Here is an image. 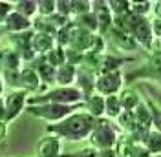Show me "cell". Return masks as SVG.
<instances>
[{
  "instance_id": "obj_20",
  "label": "cell",
  "mask_w": 161,
  "mask_h": 157,
  "mask_svg": "<svg viewBox=\"0 0 161 157\" xmlns=\"http://www.w3.org/2000/svg\"><path fill=\"white\" fill-rule=\"evenodd\" d=\"M15 6V11L28 17V19H33L35 15H39V4L37 2H31V0H20V2H13Z\"/></svg>"
},
{
  "instance_id": "obj_27",
  "label": "cell",
  "mask_w": 161,
  "mask_h": 157,
  "mask_svg": "<svg viewBox=\"0 0 161 157\" xmlns=\"http://www.w3.org/2000/svg\"><path fill=\"white\" fill-rule=\"evenodd\" d=\"M97 157H119L115 148H108V150H99Z\"/></svg>"
},
{
  "instance_id": "obj_11",
  "label": "cell",
  "mask_w": 161,
  "mask_h": 157,
  "mask_svg": "<svg viewBox=\"0 0 161 157\" xmlns=\"http://www.w3.org/2000/svg\"><path fill=\"white\" fill-rule=\"evenodd\" d=\"M22 59L20 55L11 48H0V66L6 69V73H17L22 68Z\"/></svg>"
},
{
  "instance_id": "obj_33",
  "label": "cell",
  "mask_w": 161,
  "mask_h": 157,
  "mask_svg": "<svg viewBox=\"0 0 161 157\" xmlns=\"http://www.w3.org/2000/svg\"><path fill=\"white\" fill-rule=\"evenodd\" d=\"M150 157H161V154H158V155H150Z\"/></svg>"
},
{
  "instance_id": "obj_31",
  "label": "cell",
  "mask_w": 161,
  "mask_h": 157,
  "mask_svg": "<svg viewBox=\"0 0 161 157\" xmlns=\"http://www.w3.org/2000/svg\"><path fill=\"white\" fill-rule=\"evenodd\" d=\"M4 91H6V80L2 78V75H0V97L4 95Z\"/></svg>"
},
{
  "instance_id": "obj_14",
  "label": "cell",
  "mask_w": 161,
  "mask_h": 157,
  "mask_svg": "<svg viewBox=\"0 0 161 157\" xmlns=\"http://www.w3.org/2000/svg\"><path fill=\"white\" fill-rule=\"evenodd\" d=\"M75 77H77V68L68 64V62L55 69V82H57V86H73Z\"/></svg>"
},
{
  "instance_id": "obj_25",
  "label": "cell",
  "mask_w": 161,
  "mask_h": 157,
  "mask_svg": "<svg viewBox=\"0 0 161 157\" xmlns=\"http://www.w3.org/2000/svg\"><path fill=\"white\" fill-rule=\"evenodd\" d=\"M13 11H15L13 2H2V0H0V24H4L6 19L9 17Z\"/></svg>"
},
{
  "instance_id": "obj_24",
  "label": "cell",
  "mask_w": 161,
  "mask_h": 157,
  "mask_svg": "<svg viewBox=\"0 0 161 157\" xmlns=\"http://www.w3.org/2000/svg\"><path fill=\"white\" fill-rule=\"evenodd\" d=\"M99 150H95L93 146L84 148V150H79V152H71V154H60V157H97Z\"/></svg>"
},
{
  "instance_id": "obj_30",
  "label": "cell",
  "mask_w": 161,
  "mask_h": 157,
  "mask_svg": "<svg viewBox=\"0 0 161 157\" xmlns=\"http://www.w3.org/2000/svg\"><path fill=\"white\" fill-rule=\"evenodd\" d=\"M0 121H6V108H4V97H0Z\"/></svg>"
},
{
  "instance_id": "obj_9",
  "label": "cell",
  "mask_w": 161,
  "mask_h": 157,
  "mask_svg": "<svg viewBox=\"0 0 161 157\" xmlns=\"http://www.w3.org/2000/svg\"><path fill=\"white\" fill-rule=\"evenodd\" d=\"M92 13L97 19L99 33L110 31L112 22H114V15H112L110 8H108V2H92Z\"/></svg>"
},
{
  "instance_id": "obj_34",
  "label": "cell",
  "mask_w": 161,
  "mask_h": 157,
  "mask_svg": "<svg viewBox=\"0 0 161 157\" xmlns=\"http://www.w3.org/2000/svg\"><path fill=\"white\" fill-rule=\"evenodd\" d=\"M158 40H159V48H161V39H158Z\"/></svg>"
},
{
  "instance_id": "obj_8",
  "label": "cell",
  "mask_w": 161,
  "mask_h": 157,
  "mask_svg": "<svg viewBox=\"0 0 161 157\" xmlns=\"http://www.w3.org/2000/svg\"><path fill=\"white\" fill-rule=\"evenodd\" d=\"M2 26H4V30L8 31L9 35H19V33H26V31L33 30V20L17 13V11H13Z\"/></svg>"
},
{
  "instance_id": "obj_18",
  "label": "cell",
  "mask_w": 161,
  "mask_h": 157,
  "mask_svg": "<svg viewBox=\"0 0 161 157\" xmlns=\"http://www.w3.org/2000/svg\"><path fill=\"white\" fill-rule=\"evenodd\" d=\"M143 146L148 150L150 155L161 154V133L156 132V130H150V132L145 135V139H143Z\"/></svg>"
},
{
  "instance_id": "obj_3",
  "label": "cell",
  "mask_w": 161,
  "mask_h": 157,
  "mask_svg": "<svg viewBox=\"0 0 161 157\" xmlns=\"http://www.w3.org/2000/svg\"><path fill=\"white\" fill-rule=\"evenodd\" d=\"M84 106V104H75V106H68V104H53V102H46V104H35V106H28L26 111L40 117L48 122H60L66 117H70L71 113H75V110Z\"/></svg>"
},
{
  "instance_id": "obj_23",
  "label": "cell",
  "mask_w": 161,
  "mask_h": 157,
  "mask_svg": "<svg viewBox=\"0 0 161 157\" xmlns=\"http://www.w3.org/2000/svg\"><path fill=\"white\" fill-rule=\"evenodd\" d=\"M37 4H39V15L44 17V19L57 13V2H53V0H48V2L42 0V2H37Z\"/></svg>"
},
{
  "instance_id": "obj_21",
  "label": "cell",
  "mask_w": 161,
  "mask_h": 157,
  "mask_svg": "<svg viewBox=\"0 0 161 157\" xmlns=\"http://www.w3.org/2000/svg\"><path fill=\"white\" fill-rule=\"evenodd\" d=\"M145 102H147V106H148V110H150L152 128H154L156 132H159V133H161V106H159V104H156L152 99H145Z\"/></svg>"
},
{
  "instance_id": "obj_6",
  "label": "cell",
  "mask_w": 161,
  "mask_h": 157,
  "mask_svg": "<svg viewBox=\"0 0 161 157\" xmlns=\"http://www.w3.org/2000/svg\"><path fill=\"white\" fill-rule=\"evenodd\" d=\"M123 88V73L121 71H112V73H103L95 78V93L103 97L117 95Z\"/></svg>"
},
{
  "instance_id": "obj_5",
  "label": "cell",
  "mask_w": 161,
  "mask_h": 157,
  "mask_svg": "<svg viewBox=\"0 0 161 157\" xmlns=\"http://www.w3.org/2000/svg\"><path fill=\"white\" fill-rule=\"evenodd\" d=\"M30 93L24 89H11L9 93L4 97V108H6V122H11L19 117L22 111L28 108Z\"/></svg>"
},
{
  "instance_id": "obj_10",
  "label": "cell",
  "mask_w": 161,
  "mask_h": 157,
  "mask_svg": "<svg viewBox=\"0 0 161 157\" xmlns=\"http://www.w3.org/2000/svg\"><path fill=\"white\" fill-rule=\"evenodd\" d=\"M31 46H33V51H35L37 57H44V55H48L51 49L57 46V40L50 33H39V31H35L33 33V40H31Z\"/></svg>"
},
{
  "instance_id": "obj_15",
  "label": "cell",
  "mask_w": 161,
  "mask_h": 157,
  "mask_svg": "<svg viewBox=\"0 0 161 157\" xmlns=\"http://www.w3.org/2000/svg\"><path fill=\"white\" fill-rule=\"evenodd\" d=\"M110 37L114 40V44L119 49H125V51H132V49L137 46V42L132 39V35L117 30V28H110Z\"/></svg>"
},
{
  "instance_id": "obj_29",
  "label": "cell",
  "mask_w": 161,
  "mask_h": 157,
  "mask_svg": "<svg viewBox=\"0 0 161 157\" xmlns=\"http://www.w3.org/2000/svg\"><path fill=\"white\" fill-rule=\"evenodd\" d=\"M152 9H154V13H156V19L161 20V2H154Z\"/></svg>"
},
{
  "instance_id": "obj_32",
  "label": "cell",
  "mask_w": 161,
  "mask_h": 157,
  "mask_svg": "<svg viewBox=\"0 0 161 157\" xmlns=\"http://www.w3.org/2000/svg\"><path fill=\"white\" fill-rule=\"evenodd\" d=\"M148 91H150V89H148ZM150 93H154V91H150ZM152 100H154V102L158 100V102L161 104V95H159V93H154V99H152Z\"/></svg>"
},
{
  "instance_id": "obj_26",
  "label": "cell",
  "mask_w": 161,
  "mask_h": 157,
  "mask_svg": "<svg viewBox=\"0 0 161 157\" xmlns=\"http://www.w3.org/2000/svg\"><path fill=\"white\" fill-rule=\"evenodd\" d=\"M150 26H152V33H154V37L161 39V20L159 19H154L150 22Z\"/></svg>"
},
{
  "instance_id": "obj_12",
  "label": "cell",
  "mask_w": 161,
  "mask_h": 157,
  "mask_svg": "<svg viewBox=\"0 0 161 157\" xmlns=\"http://www.w3.org/2000/svg\"><path fill=\"white\" fill-rule=\"evenodd\" d=\"M37 157H60V139L55 135L42 137L37 144Z\"/></svg>"
},
{
  "instance_id": "obj_2",
  "label": "cell",
  "mask_w": 161,
  "mask_h": 157,
  "mask_svg": "<svg viewBox=\"0 0 161 157\" xmlns=\"http://www.w3.org/2000/svg\"><path fill=\"white\" fill-rule=\"evenodd\" d=\"M46 102L75 106V104H82V102H84V95H82V91H80L77 86H57V88L48 89V91H44V93L30 95L28 106L46 104Z\"/></svg>"
},
{
  "instance_id": "obj_1",
  "label": "cell",
  "mask_w": 161,
  "mask_h": 157,
  "mask_svg": "<svg viewBox=\"0 0 161 157\" xmlns=\"http://www.w3.org/2000/svg\"><path fill=\"white\" fill-rule=\"evenodd\" d=\"M95 122H97V119L92 117L88 111H75L70 117H66L64 121L50 124L46 130L59 139L82 141V139L90 137L92 130L95 128Z\"/></svg>"
},
{
  "instance_id": "obj_28",
  "label": "cell",
  "mask_w": 161,
  "mask_h": 157,
  "mask_svg": "<svg viewBox=\"0 0 161 157\" xmlns=\"http://www.w3.org/2000/svg\"><path fill=\"white\" fill-rule=\"evenodd\" d=\"M6 135H8V122L6 121H0V143L6 139Z\"/></svg>"
},
{
  "instance_id": "obj_22",
  "label": "cell",
  "mask_w": 161,
  "mask_h": 157,
  "mask_svg": "<svg viewBox=\"0 0 161 157\" xmlns=\"http://www.w3.org/2000/svg\"><path fill=\"white\" fill-rule=\"evenodd\" d=\"M154 2H130V13L137 17H147V13L152 11Z\"/></svg>"
},
{
  "instance_id": "obj_13",
  "label": "cell",
  "mask_w": 161,
  "mask_h": 157,
  "mask_svg": "<svg viewBox=\"0 0 161 157\" xmlns=\"http://www.w3.org/2000/svg\"><path fill=\"white\" fill-rule=\"evenodd\" d=\"M30 66L37 71V75H39L42 84H51V82H55V69L57 68H53L44 57H37Z\"/></svg>"
},
{
  "instance_id": "obj_4",
  "label": "cell",
  "mask_w": 161,
  "mask_h": 157,
  "mask_svg": "<svg viewBox=\"0 0 161 157\" xmlns=\"http://www.w3.org/2000/svg\"><path fill=\"white\" fill-rule=\"evenodd\" d=\"M117 128L110 119H97L95 128L90 133V143L95 150H108L117 144Z\"/></svg>"
},
{
  "instance_id": "obj_16",
  "label": "cell",
  "mask_w": 161,
  "mask_h": 157,
  "mask_svg": "<svg viewBox=\"0 0 161 157\" xmlns=\"http://www.w3.org/2000/svg\"><path fill=\"white\" fill-rule=\"evenodd\" d=\"M82 104H84V108L88 110V113H90L92 117L101 119L104 115V97L99 95V93H93L88 99H84Z\"/></svg>"
},
{
  "instance_id": "obj_17",
  "label": "cell",
  "mask_w": 161,
  "mask_h": 157,
  "mask_svg": "<svg viewBox=\"0 0 161 157\" xmlns=\"http://www.w3.org/2000/svg\"><path fill=\"white\" fill-rule=\"evenodd\" d=\"M119 100H121V106H123L125 111H134V110L141 104V100H143V99L137 95V91H136V89L126 88V89H123V91L119 93Z\"/></svg>"
},
{
  "instance_id": "obj_19",
  "label": "cell",
  "mask_w": 161,
  "mask_h": 157,
  "mask_svg": "<svg viewBox=\"0 0 161 157\" xmlns=\"http://www.w3.org/2000/svg\"><path fill=\"white\" fill-rule=\"evenodd\" d=\"M125 110L121 106L119 95H110V97H104V115L108 119H117Z\"/></svg>"
},
{
  "instance_id": "obj_7",
  "label": "cell",
  "mask_w": 161,
  "mask_h": 157,
  "mask_svg": "<svg viewBox=\"0 0 161 157\" xmlns=\"http://www.w3.org/2000/svg\"><path fill=\"white\" fill-rule=\"evenodd\" d=\"M137 77L154 78V80L161 82V51L154 53L150 59H148V62H147L143 68L136 69V71H132V73H128V75H126V78H128V80H132V78H137Z\"/></svg>"
}]
</instances>
